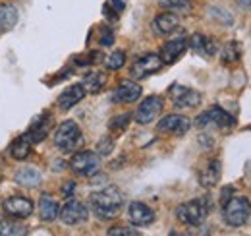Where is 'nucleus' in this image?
Masks as SVG:
<instances>
[{
	"instance_id": "f257e3e1",
	"label": "nucleus",
	"mask_w": 251,
	"mask_h": 236,
	"mask_svg": "<svg viewBox=\"0 0 251 236\" xmlns=\"http://www.w3.org/2000/svg\"><path fill=\"white\" fill-rule=\"evenodd\" d=\"M122 204H124V198H122L120 190L114 186H108L100 192H95L89 198V206L93 209V213L99 219H104V221L114 219L120 213Z\"/></svg>"
},
{
	"instance_id": "f03ea898",
	"label": "nucleus",
	"mask_w": 251,
	"mask_h": 236,
	"mask_svg": "<svg viewBox=\"0 0 251 236\" xmlns=\"http://www.w3.org/2000/svg\"><path fill=\"white\" fill-rule=\"evenodd\" d=\"M209 200L205 198H199V200H191L188 204H182V206L176 209V217L189 227H199L203 225V221L207 219L209 215Z\"/></svg>"
},
{
	"instance_id": "7ed1b4c3",
	"label": "nucleus",
	"mask_w": 251,
	"mask_h": 236,
	"mask_svg": "<svg viewBox=\"0 0 251 236\" xmlns=\"http://www.w3.org/2000/svg\"><path fill=\"white\" fill-rule=\"evenodd\" d=\"M83 144V134L74 120L62 122L54 132V146L62 151H75Z\"/></svg>"
},
{
	"instance_id": "20e7f679",
	"label": "nucleus",
	"mask_w": 251,
	"mask_h": 236,
	"mask_svg": "<svg viewBox=\"0 0 251 236\" xmlns=\"http://www.w3.org/2000/svg\"><path fill=\"white\" fill-rule=\"evenodd\" d=\"M251 217V202L244 196L230 198L224 204V221L230 227H242Z\"/></svg>"
},
{
	"instance_id": "39448f33",
	"label": "nucleus",
	"mask_w": 251,
	"mask_h": 236,
	"mask_svg": "<svg viewBox=\"0 0 251 236\" xmlns=\"http://www.w3.org/2000/svg\"><path fill=\"white\" fill-rule=\"evenodd\" d=\"M70 167L75 175L79 177H95L99 171H100V159H99V153L93 151H77L72 161H70Z\"/></svg>"
},
{
	"instance_id": "423d86ee",
	"label": "nucleus",
	"mask_w": 251,
	"mask_h": 236,
	"mask_svg": "<svg viewBox=\"0 0 251 236\" xmlns=\"http://www.w3.org/2000/svg\"><path fill=\"white\" fill-rule=\"evenodd\" d=\"M162 107H164L162 97H158V95L147 97V99L139 105V109L135 111V122H137V124H151V122L157 120L158 115L162 113Z\"/></svg>"
},
{
	"instance_id": "0eeeda50",
	"label": "nucleus",
	"mask_w": 251,
	"mask_h": 236,
	"mask_svg": "<svg viewBox=\"0 0 251 236\" xmlns=\"http://www.w3.org/2000/svg\"><path fill=\"white\" fill-rule=\"evenodd\" d=\"M162 59L158 57V55H145V57H141V59H137L133 64H131V70H129V74H131V78H135V80H143V78H147V76H151V74H155L158 72L160 68H162Z\"/></svg>"
},
{
	"instance_id": "6e6552de",
	"label": "nucleus",
	"mask_w": 251,
	"mask_h": 236,
	"mask_svg": "<svg viewBox=\"0 0 251 236\" xmlns=\"http://www.w3.org/2000/svg\"><path fill=\"white\" fill-rule=\"evenodd\" d=\"M234 122H236L234 117L228 115L220 107H213L211 111H207V113H203V115H199L195 118V124L199 128H205V126H211V124H215L219 128H230V126H234Z\"/></svg>"
},
{
	"instance_id": "1a4fd4ad",
	"label": "nucleus",
	"mask_w": 251,
	"mask_h": 236,
	"mask_svg": "<svg viewBox=\"0 0 251 236\" xmlns=\"http://www.w3.org/2000/svg\"><path fill=\"white\" fill-rule=\"evenodd\" d=\"M87 217H89L87 207L83 206L81 202H77V200H70V202L60 209V219H62V223L64 225H70V227L85 223Z\"/></svg>"
},
{
	"instance_id": "9d476101",
	"label": "nucleus",
	"mask_w": 251,
	"mask_h": 236,
	"mask_svg": "<svg viewBox=\"0 0 251 236\" xmlns=\"http://www.w3.org/2000/svg\"><path fill=\"white\" fill-rule=\"evenodd\" d=\"M4 211L10 215V217H16V219H25L33 213V202L29 198H24V196H12L8 200H4Z\"/></svg>"
},
{
	"instance_id": "9b49d317",
	"label": "nucleus",
	"mask_w": 251,
	"mask_h": 236,
	"mask_svg": "<svg viewBox=\"0 0 251 236\" xmlns=\"http://www.w3.org/2000/svg\"><path fill=\"white\" fill-rule=\"evenodd\" d=\"M170 97L174 101V107L178 109H193L201 103V95L195 89L184 88V86H172Z\"/></svg>"
},
{
	"instance_id": "f8f14e48",
	"label": "nucleus",
	"mask_w": 251,
	"mask_h": 236,
	"mask_svg": "<svg viewBox=\"0 0 251 236\" xmlns=\"http://www.w3.org/2000/svg\"><path fill=\"white\" fill-rule=\"evenodd\" d=\"M191 126L188 117L184 115H168L158 122V132H164V134H174V136H182L186 134Z\"/></svg>"
},
{
	"instance_id": "ddd939ff",
	"label": "nucleus",
	"mask_w": 251,
	"mask_h": 236,
	"mask_svg": "<svg viewBox=\"0 0 251 236\" xmlns=\"http://www.w3.org/2000/svg\"><path fill=\"white\" fill-rule=\"evenodd\" d=\"M127 217L135 227H147L155 221V211L141 202H131L127 207Z\"/></svg>"
},
{
	"instance_id": "4468645a",
	"label": "nucleus",
	"mask_w": 251,
	"mask_h": 236,
	"mask_svg": "<svg viewBox=\"0 0 251 236\" xmlns=\"http://www.w3.org/2000/svg\"><path fill=\"white\" fill-rule=\"evenodd\" d=\"M186 49H188V41L184 37H180V39H174V41H168L166 45H162L158 57L162 59L164 64H172L186 53Z\"/></svg>"
},
{
	"instance_id": "2eb2a0df",
	"label": "nucleus",
	"mask_w": 251,
	"mask_h": 236,
	"mask_svg": "<svg viewBox=\"0 0 251 236\" xmlns=\"http://www.w3.org/2000/svg\"><path fill=\"white\" fill-rule=\"evenodd\" d=\"M49 132H50V115L45 113V115H41L39 118L33 120L29 130L25 132V136L31 140V144H39L49 136Z\"/></svg>"
},
{
	"instance_id": "dca6fc26",
	"label": "nucleus",
	"mask_w": 251,
	"mask_h": 236,
	"mask_svg": "<svg viewBox=\"0 0 251 236\" xmlns=\"http://www.w3.org/2000/svg\"><path fill=\"white\" fill-rule=\"evenodd\" d=\"M139 97H141V88H139L135 82H129V80L122 82V84L116 88L114 95H112V99H114L116 103H135Z\"/></svg>"
},
{
	"instance_id": "f3484780",
	"label": "nucleus",
	"mask_w": 251,
	"mask_h": 236,
	"mask_svg": "<svg viewBox=\"0 0 251 236\" xmlns=\"http://www.w3.org/2000/svg\"><path fill=\"white\" fill-rule=\"evenodd\" d=\"M39 217L45 223H52L54 219L60 217V206L52 196H49V194L41 196V200H39Z\"/></svg>"
},
{
	"instance_id": "a211bd4d",
	"label": "nucleus",
	"mask_w": 251,
	"mask_h": 236,
	"mask_svg": "<svg viewBox=\"0 0 251 236\" xmlns=\"http://www.w3.org/2000/svg\"><path fill=\"white\" fill-rule=\"evenodd\" d=\"M83 97H85V88H83V84H75V86H70L66 91L60 93L58 105H60L62 111H68V109L75 107Z\"/></svg>"
},
{
	"instance_id": "6ab92c4d",
	"label": "nucleus",
	"mask_w": 251,
	"mask_h": 236,
	"mask_svg": "<svg viewBox=\"0 0 251 236\" xmlns=\"http://www.w3.org/2000/svg\"><path fill=\"white\" fill-rule=\"evenodd\" d=\"M178 26H180V22H178V16L176 14H160L155 18V22H153V31L157 33V35H172L174 31L178 30Z\"/></svg>"
},
{
	"instance_id": "aec40b11",
	"label": "nucleus",
	"mask_w": 251,
	"mask_h": 236,
	"mask_svg": "<svg viewBox=\"0 0 251 236\" xmlns=\"http://www.w3.org/2000/svg\"><path fill=\"white\" fill-rule=\"evenodd\" d=\"M222 169H220V161H211L201 173H199V182L203 188H213L217 186V182L220 180Z\"/></svg>"
},
{
	"instance_id": "412c9836",
	"label": "nucleus",
	"mask_w": 251,
	"mask_h": 236,
	"mask_svg": "<svg viewBox=\"0 0 251 236\" xmlns=\"http://www.w3.org/2000/svg\"><path fill=\"white\" fill-rule=\"evenodd\" d=\"M31 140L24 134L22 138H18V140H14L12 144H10V155H12V159H16V161H24V159H27L29 157V153H31Z\"/></svg>"
},
{
	"instance_id": "4be33fe9",
	"label": "nucleus",
	"mask_w": 251,
	"mask_h": 236,
	"mask_svg": "<svg viewBox=\"0 0 251 236\" xmlns=\"http://www.w3.org/2000/svg\"><path fill=\"white\" fill-rule=\"evenodd\" d=\"M188 45L193 49V51H197V53H201V55H207V57H211V55H215V53H217L215 43H213L211 39H205L201 33L191 35V39L188 41Z\"/></svg>"
},
{
	"instance_id": "5701e85b",
	"label": "nucleus",
	"mask_w": 251,
	"mask_h": 236,
	"mask_svg": "<svg viewBox=\"0 0 251 236\" xmlns=\"http://www.w3.org/2000/svg\"><path fill=\"white\" fill-rule=\"evenodd\" d=\"M16 182L25 188H35L41 184V173L37 169H22L16 173Z\"/></svg>"
},
{
	"instance_id": "b1692460",
	"label": "nucleus",
	"mask_w": 251,
	"mask_h": 236,
	"mask_svg": "<svg viewBox=\"0 0 251 236\" xmlns=\"http://www.w3.org/2000/svg\"><path fill=\"white\" fill-rule=\"evenodd\" d=\"M106 82V76L102 72H87L83 76V88L89 93H99Z\"/></svg>"
},
{
	"instance_id": "393cba45",
	"label": "nucleus",
	"mask_w": 251,
	"mask_h": 236,
	"mask_svg": "<svg viewBox=\"0 0 251 236\" xmlns=\"http://www.w3.org/2000/svg\"><path fill=\"white\" fill-rule=\"evenodd\" d=\"M18 24V10L10 4L0 6V28L2 30H12Z\"/></svg>"
},
{
	"instance_id": "a878e982",
	"label": "nucleus",
	"mask_w": 251,
	"mask_h": 236,
	"mask_svg": "<svg viewBox=\"0 0 251 236\" xmlns=\"http://www.w3.org/2000/svg\"><path fill=\"white\" fill-rule=\"evenodd\" d=\"M27 233V229L12 219H2L0 221V236H22Z\"/></svg>"
},
{
	"instance_id": "bb28decb",
	"label": "nucleus",
	"mask_w": 251,
	"mask_h": 236,
	"mask_svg": "<svg viewBox=\"0 0 251 236\" xmlns=\"http://www.w3.org/2000/svg\"><path fill=\"white\" fill-rule=\"evenodd\" d=\"M240 57H242V51H240V45L236 41H230L222 49V59H224V62H238Z\"/></svg>"
},
{
	"instance_id": "cd10ccee",
	"label": "nucleus",
	"mask_w": 251,
	"mask_h": 236,
	"mask_svg": "<svg viewBox=\"0 0 251 236\" xmlns=\"http://www.w3.org/2000/svg\"><path fill=\"white\" fill-rule=\"evenodd\" d=\"M162 4L178 14H189L191 12V0H162Z\"/></svg>"
},
{
	"instance_id": "c85d7f7f",
	"label": "nucleus",
	"mask_w": 251,
	"mask_h": 236,
	"mask_svg": "<svg viewBox=\"0 0 251 236\" xmlns=\"http://www.w3.org/2000/svg\"><path fill=\"white\" fill-rule=\"evenodd\" d=\"M104 64H106L108 70H120L126 64V53L124 51H114L112 55H108L104 59Z\"/></svg>"
},
{
	"instance_id": "c756f323",
	"label": "nucleus",
	"mask_w": 251,
	"mask_h": 236,
	"mask_svg": "<svg viewBox=\"0 0 251 236\" xmlns=\"http://www.w3.org/2000/svg\"><path fill=\"white\" fill-rule=\"evenodd\" d=\"M129 118H131V115H129V113H124V115L114 117L112 120H110V130H112L114 134L124 132L126 128H127V124H129Z\"/></svg>"
},
{
	"instance_id": "7c9ffc66",
	"label": "nucleus",
	"mask_w": 251,
	"mask_h": 236,
	"mask_svg": "<svg viewBox=\"0 0 251 236\" xmlns=\"http://www.w3.org/2000/svg\"><path fill=\"white\" fill-rule=\"evenodd\" d=\"M114 151V140L110 138V136H104L99 144H97V153H99V157H106V155H110Z\"/></svg>"
},
{
	"instance_id": "2f4dec72",
	"label": "nucleus",
	"mask_w": 251,
	"mask_h": 236,
	"mask_svg": "<svg viewBox=\"0 0 251 236\" xmlns=\"http://www.w3.org/2000/svg\"><path fill=\"white\" fill-rule=\"evenodd\" d=\"M108 236H139V231L129 229V227H116L108 231Z\"/></svg>"
},
{
	"instance_id": "473e14b6",
	"label": "nucleus",
	"mask_w": 251,
	"mask_h": 236,
	"mask_svg": "<svg viewBox=\"0 0 251 236\" xmlns=\"http://www.w3.org/2000/svg\"><path fill=\"white\" fill-rule=\"evenodd\" d=\"M112 43H114V33L108 30V28H104L102 37H100V45H102V47H110Z\"/></svg>"
},
{
	"instance_id": "72a5a7b5",
	"label": "nucleus",
	"mask_w": 251,
	"mask_h": 236,
	"mask_svg": "<svg viewBox=\"0 0 251 236\" xmlns=\"http://www.w3.org/2000/svg\"><path fill=\"white\" fill-rule=\"evenodd\" d=\"M74 190H75V184H74V182H68V184L62 188V192H64V196H66V198H72Z\"/></svg>"
},
{
	"instance_id": "f704fd0d",
	"label": "nucleus",
	"mask_w": 251,
	"mask_h": 236,
	"mask_svg": "<svg viewBox=\"0 0 251 236\" xmlns=\"http://www.w3.org/2000/svg\"><path fill=\"white\" fill-rule=\"evenodd\" d=\"M238 2V6L240 8H244V10H251V0H236Z\"/></svg>"
}]
</instances>
